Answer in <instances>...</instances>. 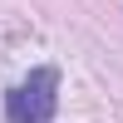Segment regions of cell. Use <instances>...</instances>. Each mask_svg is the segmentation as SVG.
<instances>
[{
    "label": "cell",
    "instance_id": "obj_1",
    "mask_svg": "<svg viewBox=\"0 0 123 123\" xmlns=\"http://www.w3.org/2000/svg\"><path fill=\"white\" fill-rule=\"evenodd\" d=\"M59 108V69L39 64L30 69V79H20L5 94V118L10 123H49Z\"/></svg>",
    "mask_w": 123,
    "mask_h": 123
}]
</instances>
